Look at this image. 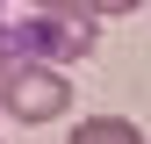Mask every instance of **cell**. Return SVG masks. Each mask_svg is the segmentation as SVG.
<instances>
[{"label":"cell","mask_w":151,"mask_h":144,"mask_svg":"<svg viewBox=\"0 0 151 144\" xmlns=\"http://www.w3.org/2000/svg\"><path fill=\"white\" fill-rule=\"evenodd\" d=\"M86 7L101 14V22H108V14H129V7H144V0H86Z\"/></svg>","instance_id":"cell-4"},{"label":"cell","mask_w":151,"mask_h":144,"mask_svg":"<svg viewBox=\"0 0 151 144\" xmlns=\"http://www.w3.org/2000/svg\"><path fill=\"white\" fill-rule=\"evenodd\" d=\"M0 108H7L14 122H58L72 108V79L65 65H43V58H14L0 72Z\"/></svg>","instance_id":"cell-2"},{"label":"cell","mask_w":151,"mask_h":144,"mask_svg":"<svg viewBox=\"0 0 151 144\" xmlns=\"http://www.w3.org/2000/svg\"><path fill=\"white\" fill-rule=\"evenodd\" d=\"M14 58H22V50H14V36H7V29H0V72H7Z\"/></svg>","instance_id":"cell-5"},{"label":"cell","mask_w":151,"mask_h":144,"mask_svg":"<svg viewBox=\"0 0 151 144\" xmlns=\"http://www.w3.org/2000/svg\"><path fill=\"white\" fill-rule=\"evenodd\" d=\"M0 29L14 36L22 58L43 65H79L101 43V14L86 0H0Z\"/></svg>","instance_id":"cell-1"},{"label":"cell","mask_w":151,"mask_h":144,"mask_svg":"<svg viewBox=\"0 0 151 144\" xmlns=\"http://www.w3.org/2000/svg\"><path fill=\"white\" fill-rule=\"evenodd\" d=\"M72 144H144V130L122 122V115H86L79 130H72Z\"/></svg>","instance_id":"cell-3"}]
</instances>
